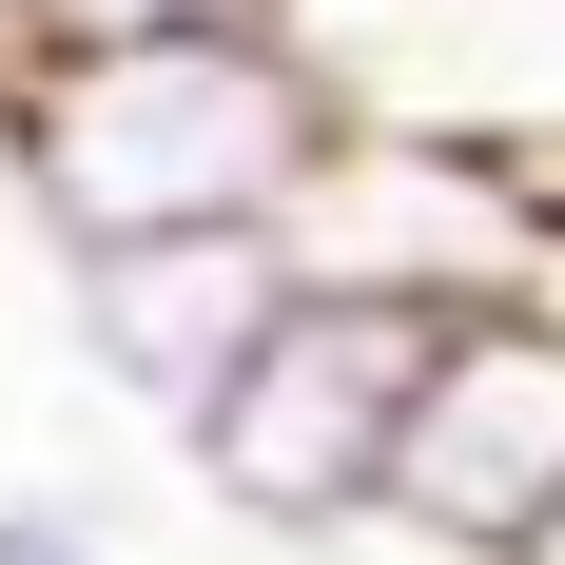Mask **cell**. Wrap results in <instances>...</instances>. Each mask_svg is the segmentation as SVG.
Instances as JSON below:
<instances>
[{"instance_id": "7a4b0ae2", "label": "cell", "mask_w": 565, "mask_h": 565, "mask_svg": "<svg viewBox=\"0 0 565 565\" xmlns=\"http://www.w3.org/2000/svg\"><path fill=\"white\" fill-rule=\"evenodd\" d=\"M449 332H468V312L292 292L274 351H254V371L175 429V468H195L254 546H371V526H391V468H409V409H429V351H449Z\"/></svg>"}, {"instance_id": "277c9868", "label": "cell", "mask_w": 565, "mask_h": 565, "mask_svg": "<svg viewBox=\"0 0 565 565\" xmlns=\"http://www.w3.org/2000/svg\"><path fill=\"white\" fill-rule=\"evenodd\" d=\"M565 526V332L546 312H468L429 351V409H409L391 468V565H526Z\"/></svg>"}, {"instance_id": "3957f363", "label": "cell", "mask_w": 565, "mask_h": 565, "mask_svg": "<svg viewBox=\"0 0 565 565\" xmlns=\"http://www.w3.org/2000/svg\"><path fill=\"white\" fill-rule=\"evenodd\" d=\"M292 254H312V292H391V312H508V292H526V254H546V215H526L508 137H449V117H391V98H371V137L312 175Z\"/></svg>"}, {"instance_id": "9c48e42d", "label": "cell", "mask_w": 565, "mask_h": 565, "mask_svg": "<svg viewBox=\"0 0 565 565\" xmlns=\"http://www.w3.org/2000/svg\"><path fill=\"white\" fill-rule=\"evenodd\" d=\"M526 565H565V526H546V546H526Z\"/></svg>"}, {"instance_id": "ba28073f", "label": "cell", "mask_w": 565, "mask_h": 565, "mask_svg": "<svg viewBox=\"0 0 565 565\" xmlns=\"http://www.w3.org/2000/svg\"><path fill=\"white\" fill-rule=\"evenodd\" d=\"M508 312H546V332H565V215H546V254H526V292H508Z\"/></svg>"}, {"instance_id": "8992f818", "label": "cell", "mask_w": 565, "mask_h": 565, "mask_svg": "<svg viewBox=\"0 0 565 565\" xmlns=\"http://www.w3.org/2000/svg\"><path fill=\"white\" fill-rule=\"evenodd\" d=\"M371 98L449 137H565V0H391Z\"/></svg>"}, {"instance_id": "5b68a950", "label": "cell", "mask_w": 565, "mask_h": 565, "mask_svg": "<svg viewBox=\"0 0 565 565\" xmlns=\"http://www.w3.org/2000/svg\"><path fill=\"white\" fill-rule=\"evenodd\" d=\"M292 292H312L292 234H117V254H58V351H78V391H117L175 449V429L274 351Z\"/></svg>"}, {"instance_id": "6da1fadb", "label": "cell", "mask_w": 565, "mask_h": 565, "mask_svg": "<svg viewBox=\"0 0 565 565\" xmlns=\"http://www.w3.org/2000/svg\"><path fill=\"white\" fill-rule=\"evenodd\" d=\"M371 137V78L274 20H157V40H58L0 78V195L40 254L117 234H292L312 175Z\"/></svg>"}, {"instance_id": "52a82bcc", "label": "cell", "mask_w": 565, "mask_h": 565, "mask_svg": "<svg viewBox=\"0 0 565 565\" xmlns=\"http://www.w3.org/2000/svg\"><path fill=\"white\" fill-rule=\"evenodd\" d=\"M0 565H137L98 488H0Z\"/></svg>"}]
</instances>
